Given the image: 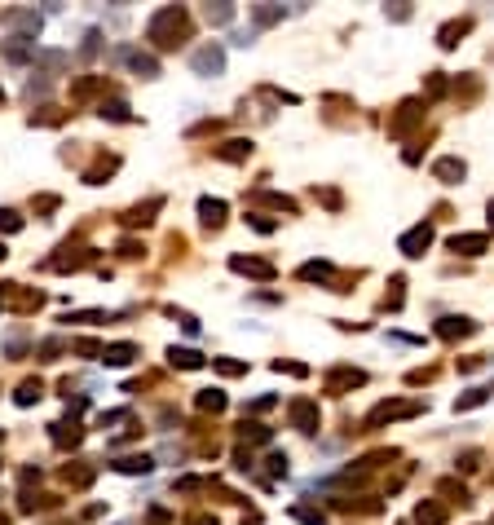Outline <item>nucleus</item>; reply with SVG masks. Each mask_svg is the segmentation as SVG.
<instances>
[{"instance_id": "6e6552de", "label": "nucleus", "mask_w": 494, "mask_h": 525, "mask_svg": "<svg viewBox=\"0 0 494 525\" xmlns=\"http://www.w3.org/2000/svg\"><path fill=\"white\" fill-rule=\"evenodd\" d=\"M464 31H468V23H450L446 31H441V44L450 49V44H455V36H464Z\"/></svg>"}, {"instance_id": "1a4fd4ad", "label": "nucleus", "mask_w": 494, "mask_h": 525, "mask_svg": "<svg viewBox=\"0 0 494 525\" xmlns=\"http://www.w3.org/2000/svg\"><path fill=\"white\" fill-rule=\"evenodd\" d=\"M490 217H494V203H490Z\"/></svg>"}, {"instance_id": "20e7f679", "label": "nucleus", "mask_w": 494, "mask_h": 525, "mask_svg": "<svg viewBox=\"0 0 494 525\" xmlns=\"http://www.w3.org/2000/svg\"><path fill=\"white\" fill-rule=\"evenodd\" d=\"M433 172H437V177H446V182H455V177H464V163H459V159H441Z\"/></svg>"}, {"instance_id": "f03ea898", "label": "nucleus", "mask_w": 494, "mask_h": 525, "mask_svg": "<svg viewBox=\"0 0 494 525\" xmlns=\"http://www.w3.org/2000/svg\"><path fill=\"white\" fill-rule=\"evenodd\" d=\"M410 411H415V402H393V406H380V411H371V424L398 419V415H410Z\"/></svg>"}, {"instance_id": "39448f33", "label": "nucleus", "mask_w": 494, "mask_h": 525, "mask_svg": "<svg viewBox=\"0 0 494 525\" xmlns=\"http://www.w3.org/2000/svg\"><path fill=\"white\" fill-rule=\"evenodd\" d=\"M415 517H419V525H441V507H433V503H424V507H419V512H415Z\"/></svg>"}, {"instance_id": "423d86ee", "label": "nucleus", "mask_w": 494, "mask_h": 525, "mask_svg": "<svg viewBox=\"0 0 494 525\" xmlns=\"http://www.w3.org/2000/svg\"><path fill=\"white\" fill-rule=\"evenodd\" d=\"M468 331H472V327L459 322V318H446V322H441V336H468Z\"/></svg>"}, {"instance_id": "f257e3e1", "label": "nucleus", "mask_w": 494, "mask_h": 525, "mask_svg": "<svg viewBox=\"0 0 494 525\" xmlns=\"http://www.w3.org/2000/svg\"><path fill=\"white\" fill-rule=\"evenodd\" d=\"M428 243H433V229H428V225H415V229L402 239V252H406V256H419Z\"/></svg>"}, {"instance_id": "7ed1b4c3", "label": "nucleus", "mask_w": 494, "mask_h": 525, "mask_svg": "<svg viewBox=\"0 0 494 525\" xmlns=\"http://www.w3.org/2000/svg\"><path fill=\"white\" fill-rule=\"evenodd\" d=\"M450 248H455V252H468V256H476V252L486 248V234H455V239H450Z\"/></svg>"}, {"instance_id": "0eeeda50", "label": "nucleus", "mask_w": 494, "mask_h": 525, "mask_svg": "<svg viewBox=\"0 0 494 525\" xmlns=\"http://www.w3.org/2000/svg\"><path fill=\"white\" fill-rule=\"evenodd\" d=\"M296 424H300V429L309 433V424H314V406H309V402H300V406H296Z\"/></svg>"}]
</instances>
